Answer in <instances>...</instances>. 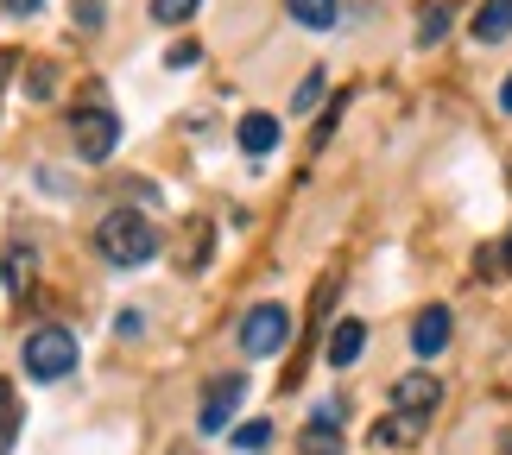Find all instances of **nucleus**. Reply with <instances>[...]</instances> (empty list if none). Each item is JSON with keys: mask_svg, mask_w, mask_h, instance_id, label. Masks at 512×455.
Listing matches in <instances>:
<instances>
[{"mask_svg": "<svg viewBox=\"0 0 512 455\" xmlns=\"http://www.w3.org/2000/svg\"><path fill=\"white\" fill-rule=\"evenodd\" d=\"M0 285H7V266H0Z\"/></svg>", "mask_w": 512, "mask_h": 455, "instance_id": "b1692460", "label": "nucleus"}, {"mask_svg": "<svg viewBox=\"0 0 512 455\" xmlns=\"http://www.w3.org/2000/svg\"><path fill=\"white\" fill-rule=\"evenodd\" d=\"M443 32H449V7H424L418 13V45H437Z\"/></svg>", "mask_w": 512, "mask_h": 455, "instance_id": "dca6fc26", "label": "nucleus"}, {"mask_svg": "<svg viewBox=\"0 0 512 455\" xmlns=\"http://www.w3.org/2000/svg\"><path fill=\"white\" fill-rule=\"evenodd\" d=\"M241 399H247V380H241V373L209 380V399H203V430H209V437H215V430H228V418L241 411Z\"/></svg>", "mask_w": 512, "mask_h": 455, "instance_id": "423d86ee", "label": "nucleus"}, {"mask_svg": "<svg viewBox=\"0 0 512 455\" xmlns=\"http://www.w3.org/2000/svg\"><path fill=\"white\" fill-rule=\"evenodd\" d=\"M26 95H32V102H45V95H51V64H32L26 70Z\"/></svg>", "mask_w": 512, "mask_h": 455, "instance_id": "a211bd4d", "label": "nucleus"}, {"mask_svg": "<svg viewBox=\"0 0 512 455\" xmlns=\"http://www.w3.org/2000/svg\"><path fill=\"white\" fill-rule=\"evenodd\" d=\"M190 13H196V0H152V19H159V26H184Z\"/></svg>", "mask_w": 512, "mask_h": 455, "instance_id": "f3484780", "label": "nucleus"}, {"mask_svg": "<svg viewBox=\"0 0 512 455\" xmlns=\"http://www.w3.org/2000/svg\"><path fill=\"white\" fill-rule=\"evenodd\" d=\"M114 140H121V121L95 102V108H76L70 114V146H76V158H89V165H102V158L114 152Z\"/></svg>", "mask_w": 512, "mask_h": 455, "instance_id": "20e7f679", "label": "nucleus"}, {"mask_svg": "<svg viewBox=\"0 0 512 455\" xmlns=\"http://www.w3.org/2000/svg\"><path fill=\"white\" fill-rule=\"evenodd\" d=\"M0 7H7V13H13V19H32V13H38V7H45V0H0Z\"/></svg>", "mask_w": 512, "mask_h": 455, "instance_id": "412c9836", "label": "nucleus"}, {"mask_svg": "<svg viewBox=\"0 0 512 455\" xmlns=\"http://www.w3.org/2000/svg\"><path fill=\"white\" fill-rule=\"evenodd\" d=\"M13 437H19V399H13V386L0 380V455L13 449Z\"/></svg>", "mask_w": 512, "mask_h": 455, "instance_id": "ddd939ff", "label": "nucleus"}, {"mask_svg": "<svg viewBox=\"0 0 512 455\" xmlns=\"http://www.w3.org/2000/svg\"><path fill=\"white\" fill-rule=\"evenodd\" d=\"M437 405H443V386L430 380V373H405V380L392 386V411H399V418H418L424 424Z\"/></svg>", "mask_w": 512, "mask_h": 455, "instance_id": "39448f33", "label": "nucleus"}, {"mask_svg": "<svg viewBox=\"0 0 512 455\" xmlns=\"http://www.w3.org/2000/svg\"><path fill=\"white\" fill-rule=\"evenodd\" d=\"M475 38H481V45L512 38V0H481V7H475Z\"/></svg>", "mask_w": 512, "mask_h": 455, "instance_id": "9d476101", "label": "nucleus"}, {"mask_svg": "<svg viewBox=\"0 0 512 455\" xmlns=\"http://www.w3.org/2000/svg\"><path fill=\"white\" fill-rule=\"evenodd\" d=\"M317 102H323V70H310L304 89H298V108H317Z\"/></svg>", "mask_w": 512, "mask_h": 455, "instance_id": "6ab92c4d", "label": "nucleus"}, {"mask_svg": "<svg viewBox=\"0 0 512 455\" xmlns=\"http://www.w3.org/2000/svg\"><path fill=\"white\" fill-rule=\"evenodd\" d=\"M228 437H234V449H266L272 443V424L266 418H247V424H234Z\"/></svg>", "mask_w": 512, "mask_h": 455, "instance_id": "4468645a", "label": "nucleus"}, {"mask_svg": "<svg viewBox=\"0 0 512 455\" xmlns=\"http://www.w3.org/2000/svg\"><path fill=\"white\" fill-rule=\"evenodd\" d=\"M241 146L253 158H266L272 146H279V121H272V114H247V121H241Z\"/></svg>", "mask_w": 512, "mask_h": 455, "instance_id": "f8f14e48", "label": "nucleus"}, {"mask_svg": "<svg viewBox=\"0 0 512 455\" xmlns=\"http://www.w3.org/2000/svg\"><path fill=\"white\" fill-rule=\"evenodd\" d=\"M285 13L298 19V26H310V32H329V26L342 19V7H336V0H285Z\"/></svg>", "mask_w": 512, "mask_h": 455, "instance_id": "9b49d317", "label": "nucleus"}, {"mask_svg": "<svg viewBox=\"0 0 512 455\" xmlns=\"http://www.w3.org/2000/svg\"><path fill=\"white\" fill-rule=\"evenodd\" d=\"M418 437V418H380L373 424V443H411Z\"/></svg>", "mask_w": 512, "mask_h": 455, "instance_id": "2eb2a0df", "label": "nucleus"}, {"mask_svg": "<svg viewBox=\"0 0 512 455\" xmlns=\"http://www.w3.org/2000/svg\"><path fill=\"white\" fill-rule=\"evenodd\" d=\"M95 247H102L108 266H146L152 253H159V228L133 209H114V215H102V228H95Z\"/></svg>", "mask_w": 512, "mask_h": 455, "instance_id": "f257e3e1", "label": "nucleus"}, {"mask_svg": "<svg viewBox=\"0 0 512 455\" xmlns=\"http://www.w3.org/2000/svg\"><path fill=\"white\" fill-rule=\"evenodd\" d=\"M291 342V310L285 304H253L241 316V348L253 354V361H266V354H279Z\"/></svg>", "mask_w": 512, "mask_h": 455, "instance_id": "7ed1b4c3", "label": "nucleus"}, {"mask_svg": "<svg viewBox=\"0 0 512 455\" xmlns=\"http://www.w3.org/2000/svg\"><path fill=\"white\" fill-rule=\"evenodd\" d=\"M298 455H342V430H336V411H317L304 430H298Z\"/></svg>", "mask_w": 512, "mask_h": 455, "instance_id": "6e6552de", "label": "nucleus"}, {"mask_svg": "<svg viewBox=\"0 0 512 455\" xmlns=\"http://www.w3.org/2000/svg\"><path fill=\"white\" fill-rule=\"evenodd\" d=\"M500 108H506V114H512V76H506V89H500Z\"/></svg>", "mask_w": 512, "mask_h": 455, "instance_id": "4be33fe9", "label": "nucleus"}, {"mask_svg": "<svg viewBox=\"0 0 512 455\" xmlns=\"http://www.w3.org/2000/svg\"><path fill=\"white\" fill-rule=\"evenodd\" d=\"M449 329H456V316H449L443 304H430V310H418V323H411V348L430 361V354L449 348Z\"/></svg>", "mask_w": 512, "mask_h": 455, "instance_id": "0eeeda50", "label": "nucleus"}, {"mask_svg": "<svg viewBox=\"0 0 512 455\" xmlns=\"http://www.w3.org/2000/svg\"><path fill=\"white\" fill-rule=\"evenodd\" d=\"M506 260H512V234H506Z\"/></svg>", "mask_w": 512, "mask_h": 455, "instance_id": "5701e85b", "label": "nucleus"}, {"mask_svg": "<svg viewBox=\"0 0 512 455\" xmlns=\"http://www.w3.org/2000/svg\"><path fill=\"white\" fill-rule=\"evenodd\" d=\"M361 348H367V329L354 323V316H348V323H336V329H329V342H323L329 367H354V361H361Z\"/></svg>", "mask_w": 512, "mask_h": 455, "instance_id": "1a4fd4ad", "label": "nucleus"}, {"mask_svg": "<svg viewBox=\"0 0 512 455\" xmlns=\"http://www.w3.org/2000/svg\"><path fill=\"white\" fill-rule=\"evenodd\" d=\"M19 354H26L32 380H64V373H76V335L70 329H32Z\"/></svg>", "mask_w": 512, "mask_h": 455, "instance_id": "f03ea898", "label": "nucleus"}, {"mask_svg": "<svg viewBox=\"0 0 512 455\" xmlns=\"http://www.w3.org/2000/svg\"><path fill=\"white\" fill-rule=\"evenodd\" d=\"M76 26H102V0H76Z\"/></svg>", "mask_w": 512, "mask_h": 455, "instance_id": "aec40b11", "label": "nucleus"}]
</instances>
